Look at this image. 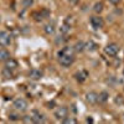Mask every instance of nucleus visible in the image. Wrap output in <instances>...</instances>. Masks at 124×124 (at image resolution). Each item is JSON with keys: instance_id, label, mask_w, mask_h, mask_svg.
Instances as JSON below:
<instances>
[{"instance_id": "nucleus-9", "label": "nucleus", "mask_w": 124, "mask_h": 124, "mask_svg": "<svg viewBox=\"0 0 124 124\" xmlns=\"http://www.w3.org/2000/svg\"><path fill=\"white\" fill-rule=\"evenodd\" d=\"M86 101L89 104H96V103H98V93H96L94 91H91V92L86 93Z\"/></svg>"}, {"instance_id": "nucleus-5", "label": "nucleus", "mask_w": 124, "mask_h": 124, "mask_svg": "<svg viewBox=\"0 0 124 124\" xmlns=\"http://www.w3.org/2000/svg\"><path fill=\"white\" fill-rule=\"evenodd\" d=\"M91 25L94 30H99L104 26V20L101 16H92L91 17Z\"/></svg>"}, {"instance_id": "nucleus-4", "label": "nucleus", "mask_w": 124, "mask_h": 124, "mask_svg": "<svg viewBox=\"0 0 124 124\" xmlns=\"http://www.w3.org/2000/svg\"><path fill=\"white\" fill-rule=\"evenodd\" d=\"M66 117H68V108L67 107H58L55 110V118L57 120H63Z\"/></svg>"}, {"instance_id": "nucleus-15", "label": "nucleus", "mask_w": 124, "mask_h": 124, "mask_svg": "<svg viewBox=\"0 0 124 124\" xmlns=\"http://www.w3.org/2000/svg\"><path fill=\"white\" fill-rule=\"evenodd\" d=\"M108 98H109V93L106 92V91L101 92L98 94V102H101V103H106L108 101Z\"/></svg>"}, {"instance_id": "nucleus-7", "label": "nucleus", "mask_w": 124, "mask_h": 124, "mask_svg": "<svg viewBox=\"0 0 124 124\" xmlns=\"http://www.w3.org/2000/svg\"><path fill=\"white\" fill-rule=\"evenodd\" d=\"M31 119H32V123H36V124H40V123H45L46 122V118L42 113H40L37 110H34L31 113Z\"/></svg>"}, {"instance_id": "nucleus-27", "label": "nucleus", "mask_w": 124, "mask_h": 124, "mask_svg": "<svg viewBox=\"0 0 124 124\" xmlns=\"http://www.w3.org/2000/svg\"><path fill=\"white\" fill-rule=\"evenodd\" d=\"M87 122H88V123H93V119H92V118H88Z\"/></svg>"}, {"instance_id": "nucleus-16", "label": "nucleus", "mask_w": 124, "mask_h": 124, "mask_svg": "<svg viewBox=\"0 0 124 124\" xmlns=\"http://www.w3.org/2000/svg\"><path fill=\"white\" fill-rule=\"evenodd\" d=\"M73 50H75V52H82V51H85V42L83 41H77L73 46Z\"/></svg>"}, {"instance_id": "nucleus-11", "label": "nucleus", "mask_w": 124, "mask_h": 124, "mask_svg": "<svg viewBox=\"0 0 124 124\" xmlns=\"http://www.w3.org/2000/svg\"><path fill=\"white\" fill-rule=\"evenodd\" d=\"M97 48H98V45L94 42V41L89 40V41H87V42H85V50L88 51V52H93V51H96Z\"/></svg>"}, {"instance_id": "nucleus-19", "label": "nucleus", "mask_w": 124, "mask_h": 124, "mask_svg": "<svg viewBox=\"0 0 124 124\" xmlns=\"http://www.w3.org/2000/svg\"><path fill=\"white\" fill-rule=\"evenodd\" d=\"M93 11L97 13V14L102 13V11H103V3H102V1L96 3V4H94V6H93Z\"/></svg>"}, {"instance_id": "nucleus-17", "label": "nucleus", "mask_w": 124, "mask_h": 124, "mask_svg": "<svg viewBox=\"0 0 124 124\" xmlns=\"http://www.w3.org/2000/svg\"><path fill=\"white\" fill-rule=\"evenodd\" d=\"M1 75H3V77H4V78H6V79H9V78H13V76H14V73H13V70H10V68H8V67H5V68L3 70Z\"/></svg>"}, {"instance_id": "nucleus-22", "label": "nucleus", "mask_w": 124, "mask_h": 124, "mask_svg": "<svg viewBox=\"0 0 124 124\" xmlns=\"http://www.w3.org/2000/svg\"><path fill=\"white\" fill-rule=\"evenodd\" d=\"M114 101H116L117 104H123V103H124V99H123V97H122V96H117Z\"/></svg>"}, {"instance_id": "nucleus-28", "label": "nucleus", "mask_w": 124, "mask_h": 124, "mask_svg": "<svg viewBox=\"0 0 124 124\" xmlns=\"http://www.w3.org/2000/svg\"><path fill=\"white\" fill-rule=\"evenodd\" d=\"M123 75H124V70H123Z\"/></svg>"}, {"instance_id": "nucleus-21", "label": "nucleus", "mask_w": 124, "mask_h": 124, "mask_svg": "<svg viewBox=\"0 0 124 124\" xmlns=\"http://www.w3.org/2000/svg\"><path fill=\"white\" fill-rule=\"evenodd\" d=\"M63 123H65V124H76L77 120H76L75 118H68V117H66V118L63 119Z\"/></svg>"}, {"instance_id": "nucleus-3", "label": "nucleus", "mask_w": 124, "mask_h": 124, "mask_svg": "<svg viewBox=\"0 0 124 124\" xmlns=\"http://www.w3.org/2000/svg\"><path fill=\"white\" fill-rule=\"evenodd\" d=\"M119 52V46L114 42H112V44H108L106 47H104V54L109 57H116Z\"/></svg>"}, {"instance_id": "nucleus-20", "label": "nucleus", "mask_w": 124, "mask_h": 124, "mask_svg": "<svg viewBox=\"0 0 124 124\" xmlns=\"http://www.w3.org/2000/svg\"><path fill=\"white\" fill-rule=\"evenodd\" d=\"M70 25H67V24H63L61 27H60V32L62 34V35H67V32L70 31Z\"/></svg>"}, {"instance_id": "nucleus-8", "label": "nucleus", "mask_w": 124, "mask_h": 124, "mask_svg": "<svg viewBox=\"0 0 124 124\" xmlns=\"http://www.w3.org/2000/svg\"><path fill=\"white\" fill-rule=\"evenodd\" d=\"M42 76H44V72L41 70H39V68H34V70H31L29 72V77L32 81H39V79L42 78Z\"/></svg>"}, {"instance_id": "nucleus-12", "label": "nucleus", "mask_w": 124, "mask_h": 124, "mask_svg": "<svg viewBox=\"0 0 124 124\" xmlns=\"http://www.w3.org/2000/svg\"><path fill=\"white\" fill-rule=\"evenodd\" d=\"M75 77H76V79L79 82V83H82V82H85L87 79L88 73L86 71H79V72H77V73H75Z\"/></svg>"}, {"instance_id": "nucleus-26", "label": "nucleus", "mask_w": 124, "mask_h": 124, "mask_svg": "<svg viewBox=\"0 0 124 124\" xmlns=\"http://www.w3.org/2000/svg\"><path fill=\"white\" fill-rule=\"evenodd\" d=\"M68 3H71V4H77L78 0H68Z\"/></svg>"}, {"instance_id": "nucleus-24", "label": "nucleus", "mask_w": 124, "mask_h": 124, "mask_svg": "<svg viewBox=\"0 0 124 124\" xmlns=\"http://www.w3.org/2000/svg\"><path fill=\"white\" fill-rule=\"evenodd\" d=\"M109 3L113 4V5H118L120 3V0H109Z\"/></svg>"}, {"instance_id": "nucleus-10", "label": "nucleus", "mask_w": 124, "mask_h": 124, "mask_svg": "<svg viewBox=\"0 0 124 124\" xmlns=\"http://www.w3.org/2000/svg\"><path fill=\"white\" fill-rule=\"evenodd\" d=\"M44 31L46 35H54L55 31H56V25L55 23H47L45 26H44Z\"/></svg>"}, {"instance_id": "nucleus-2", "label": "nucleus", "mask_w": 124, "mask_h": 124, "mask_svg": "<svg viewBox=\"0 0 124 124\" xmlns=\"http://www.w3.org/2000/svg\"><path fill=\"white\" fill-rule=\"evenodd\" d=\"M13 107L16 112H25L27 110V102L24 99V98H16L14 102H13Z\"/></svg>"}, {"instance_id": "nucleus-25", "label": "nucleus", "mask_w": 124, "mask_h": 124, "mask_svg": "<svg viewBox=\"0 0 124 124\" xmlns=\"http://www.w3.org/2000/svg\"><path fill=\"white\" fill-rule=\"evenodd\" d=\"M10 119H11V120H17L19 118H17L16 114H10Z\"/></svg>"}, {"instance_id": "nucleus-23", "label": "nucleus", "mask_w": 124, "mask_h": 124, "mask_svg": "<svg viewBox=\"0 0 124 124\" xmlns=\"http://www.w3.org/2000/svg\"><path fill=\"white\" fill-rule=\"evenodd\" d=\"M24 8H29L30 5H32V0H23Z\"/></svg>"}, {"instance_id": "nucleus-18", "label": "nucleus", "mask_w": 124, "mask_h": 124, "mask_svg": "<svg viewBox=\"0 0 124 124\" xmlns=\"http://www.w3.org/2000/svg\"><path fill=\"white\" fill-rule=\"evenodd\" d=\"M68 40V37H66V35H58L56 39H55V44L56 45H62V44H65L66 41Z\"/></svg>"}, {"instance_id": "nucleus-6", "label": "nucleus", "mask_w": 124, "mask_h": 124, "mask_svg": "<svg viewBox=\"0 0 124 124\" xmlns=\"http://www.w3.org/2000/svg\"><path fill=\"white\" fill-rule=\"evenodd\" d=\"M11 44V35L8 31H0V46H8Z\"/></svg>"}, {"instance_id": "nucleus-1", "label": "nucleus", "mask_w": 124, "mask_h": 124, "mask_svg": "<svg viewBox=\"0 0 124 124\" xmlns=\"http://www.w3.org/2000/svg\"><path fill=\"white\" fill-rule=\"evenodd\" d=\"M58 62L62 67H70L75 62V55H58Z\"/></svg>"}, {"instance_id": "nucleus-14", "label": "nucleus", "mask_w": 124, "mask_h": 124, "mask_svg": "<svg viewBox=\"0 0 124 124\" xmlns=\"http://www.w3.org/2000/svg\"><path fill=\"white\" fill-rule=\"evenodd\" d=\"M10 58V52L5 48H0V62H5Z\"/></svg>"}, {"instance_id": "nucleus-13", "label": "nucleus", "mask_w": 124, "mask_h": 124, "mask_svg": "<svg viewBox=\"0 0 124 124\" xmlns=\"http://www.w3.org/2000/svg\"><path fill=\"white\" fill-rule=\"evenodd\" d=\"M5 67H8V68H10V70H15V68L17 67V61L10 57L9 60L5 61Z\"/></svg>"}]
</instances>
